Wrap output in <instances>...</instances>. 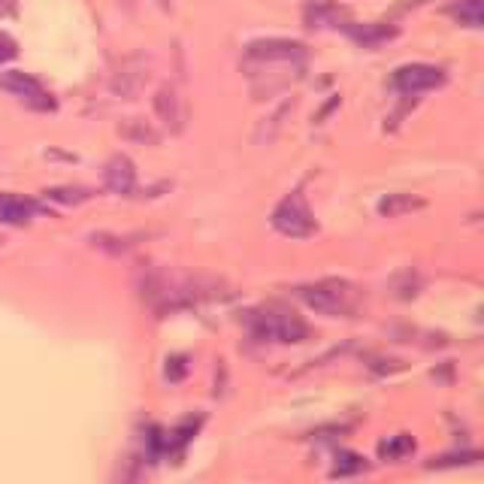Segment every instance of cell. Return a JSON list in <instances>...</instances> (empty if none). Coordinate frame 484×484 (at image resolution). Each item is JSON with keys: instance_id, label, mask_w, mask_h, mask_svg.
Listing matches in <instances>:
<instances>
[{"instance_id": "1", "label": "cell", "mask_w": 484, "mask_h": 484, "mask_svg": "<svg viewBox=\"0 0 484 484\" xmlns=\"http://www.w3.org/2000/svg\"><path fill=\"white\" fill-rule=\"evenodd\" d=\"M297 297L306 303L309 309H315L321 315H330V318H348L361 306V294H357L354 285L345 279H321L315 285H300Z\"/></svg>"}, {"instance_id": "2", "label": "cell", "mask_w": 484, "mask_h": 484, "mask_svg": "<svg viewBox=\"0 0 484 484\" xmlns=\"http://www.w3.org/2000/svg\"><path fill=\"white\" fill-rule=\"evenodd\" d=\"M246 324L257 343H303L309 336V327L294 312L282 306H264L248 312Z\"/></svg>"}, {"instance_id": "3", "label": "cell", "mask_w": 484, "mask_h": 484, "mask_svg": "<svg viewBox=\"0 0 484 484\" xmlns=\"http://www.w3.org/2000/svg\"><path fill=\"white\" fill-rule=\"evenodd\" d=\"M273 227L279 230L282 237H291V239L312 237V233L318 230V224H315V218H312V209H309L303 191H291L279 206H276Z\"/></svg>"}, {"instance_id": "4", "label": "cell", "mask_w": 484, "mask_h": 484, "mask_svg": "<svg viewBox=\"0 0 484 484\" xmlns=\"http://www.w3.org/2000/svg\"><path fill=\"white\" fill-rule=\"evenodd\" d=\"M0 88L10 92L13 97H19V101L24 106H31V110H43V112L55 110L52 94H46V88H43L31 73H22V70H6V73H0Z\"/></svg>"}, {"instance_id": "5", "label": "cell", "mask_w": 484, "mask_h": 484, "mask_svg": "<svg viewBox=\"0 0 484 484\" xmlns=\"http://www.w3.org/2000/svg\"><path fill=\"white\" fill-rule=\"evenodd\" d=\"M246 61L257 64H303L306 61V46L294 40H257L246 49Z\"/></svg>"}, {"instance_id": "6", "label": "cell", "mask_w": 484, "mask_h": 484, "mask_svg": "<svg viewBox=\"0 0 484 484\" xmlns=\"http://www.w3.org/2000/svg\"><path fill=\"white\" fill-rule=\"evenodd\" d=\"M149 70H151V61L146 55H131L121 61V67L112 73V82H110V92L115 97H124V101H131V97H137L142 88L149 82Z\"/></svg>"}, {"instance_id": "7", "label": "cell", "mask_w": 484, "mask_h": 484, "mask_svg": "<svg viewBox=\"0 0 484 484\" xmlns=\"http://www.w3.org/2000/svg\"><path fill=\"white\" fill-rule=\"evenodd\" d=\"M445 85V73L433 64H406L393 73V88L406 97H418L424 92H433V88Z\"/></svg>"}, {"instance_id": "8", "label": "cell", "mask_w": 484, "mask_h": 484, "mask_svg": "<svg viewBox=\"0 0 484 484\" xmlns=\"http://www.w3.org/2000/svg\"><path fill=\"white\" fill-rule=\"evenodd\" d=\"M103 185L110 188L112 194L131 197L137 191V169H133V160L124 155L110 158V164L103 167Z\"/></svg>"}, {"instance_id": "9", "label": "cell", "mask_w": 484, "mask_h": 484, "mask_svg": "<svg viewBox=\"0 0 484 484\" xmlns=\"http://www.w3.org/2000/svg\"><path fill=\"white\" fill-rule=\"evenodd\" d=\"M155 115L167 124L169 133H182L185 131V103L173 85L158 88L155 94Z\"/></svg>"}, {"instance_id": "10", "label": "cell", "mask_w": 484, "mask_h": 484, "mask_svg": "<svg viewBox=\"0 0 484 484\" xmlns=\"http://www.w3.org/2000/svg\"><path fill=\"white\" fill-rule=\"evenodd\" d=\"M303 22H306V28L312 31H321V28H343L348 22V10L345 6H336L330 4V0H312L306 4V10H303Z\"/></svg>"}, {"instance_id": "11", "label": "cell", "mask_w": 484, "mask_h": 484, "mask_svg": "<svg viewBox=\"0 0 484 484\" xmlns=\"http://www.w3.org/2000/svg\"><path fill=\"white\" fill-rule=\"evenodd\" d=\"M343 31L357 43V46H363V49H375V46H382V43H388V40H393L400 34L397 28H393V24H382V22H370V24L345 22Z\"/></svg>"}, {"instance_id": "12", "label": "cell", "mask_w": 484, "mask_h": 484, "mask_svg": "<svg viewBox=\"0 0 484 484\" xmlns=\"http://www.w3.org/2000/svg\"><path fill=\"white\" fill-rule=\"evenodd\" d=\"M37 212H40V206L34 200H24L19 194H0V221L28 224Z\"/></svg>"}, {"instance_id": "13", "label": "cell", "mask_w": 484, "mask_h": 484, "mask_svg": "<svg viewBox=\"0 0 484 484\" xmlns=\"http://www.w3.org/2000/svg\"><path fill=\"white\" fill-rule=\"evenodd\" d=\"M424 200L421 197H411V194H388L384 200H379V215L384 218H400V215L406 212H415V209H424Z\"/></svg>"}, {"instance_id": "14", "label": "cell", "mask_w": 484, "mask_h": 484, "mask_svg": "<svg viewBox=\"0 0 484 484\" xmlns=\"http://www.w3.org/2000/svg\"><path fill=\"white\" fill-rule=\"evenodd\" d=\"M119 133H121L124 140H131V142H142V146H158V142H160V133L151 128V124L142 121V119L121 121L119 124Z\"/></svg>"}, {"instance_id": "15", "label": "cell", "mask_w": 484, "mask_h": 484, "mask_svg": "<svg viewBox=\"0 0 484 484\" xmlns=\"http://www.w3.org/2000/svg\"><path fill=\"white\" fill-rule=\"evenodd\" d=\"M379 454L384 460H406L409 454H415V439L400 433V436H391L388 442L379 445Z\"/></svg>"}, {"instance_id": "16", "label": "cell", "mask_w": 484, "mask_h": 484, "mask_svg": "<svg viewBox=\"0 0 484 484\" xmlns=\"http://www.w3.org/2000/svg\"><path fill=\"white\" fill-rule=\"evenodd\" d=\"M291 106H294V101H285V103L279 106V110H276V112L270 115V119H264V124H261V128H257V133H255V142H257V146H266V142H273L276 131L282 128V119H285V115H288Z\"/></svg>"}, {"instance_id": "17", "label": "cell", "mask_w": 484, "mask_h": 484, "mask_svg": "<svg viewBox=\"0 0 484 484\" xmlns=\"http://www.w3.org/2000/svg\"><path fill=\"white\" fill-rule=\"evenodd\" d=\"M451 15L463 28H481V0H460V4H451Z\"/></svg>"}, {"instance_id": "18", "label": "cell", "mask_w": 484, "mask_h": 484, "mask_svg": "<svg viewBox=\"0 0 484 484\" xmlns=\"http://www.w3.org/2000/svg\"><path fill=\"white\" fill-rule=\"evenodd\" d=\"M366 469V460L361 454H354V451H343V454H336V466H334V479H345V475H357V472H363Z\"/></svg>"}, {"instance_id": "19", "label": "cell", "mask_w": 484, "mask_h": 484, "mask_svg": "<svg viewBox=\"0 0 484 484\" xmlns=\"http://www.w3.org/2000/svg\"><path fill=\"white\" fill-rule=\"evenodd\" d=\"M52 200H61V203H79V200H88V191H79V188H55V191H46Z\"/></svg>"}, {"instance_id": "20", "label": "cell", "mask_w": 484, "mask_h": 484, "mask_svg": "<svg viewBox=\"0 0 484 484\" xmlns=\"http://www.w3.org/2000/svg\"><path fill=\"white\" fill-rule=\"evenodd\" d=\"M15 55H19V43H15L6 31H0V64L13 61Z\"/></svg>"}, {"instance_id": "21", "label": "cell", "mask_w": 484, "mask_h": 484, "mask_svg": "<svg viewBox=\"0 0 484 484\" xmlns=\"http://www.w3.org/2000/svg\"><path fill=\"white\" fill-rule=\"evenodd\" d=\"M15 13V0H0V15H13Z\"/></svg>"}, {"instance_id": "22", "label": "cell", "mask_w": 484, "mask_h": 484, "mask_svg": "<svg viewBox=\"0 0 484 484\" xmlns=\"http://www.w3.org/2000/svg\"><path fill=\"white\" fill-rule=\"evenodd\" d=\"M158 4L164 6V10H169V0H158Z\"/></svg>"}, {"instance_id": "23", "label": "cell", "mask_w": 484, "mask_h": 484, "mask_svg": "<svg viewBox=\"0 0 484 484\" xmlns=\"http://www.w3.org/2000/svg\"><path fill=\"white\" fill-rule=\"evenodd\" d=\"M0 252H4V242H0Z\"/></svg>"}]
</instances>
